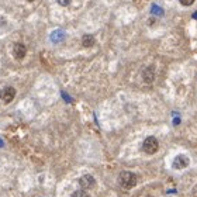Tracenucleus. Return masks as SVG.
Wrapping results in <instances>:
<instances>
[{
  "instance_id": "39448f33",
  "label": "nucleus",
  "mask_w": 197,
  "mask_h": 197,
  "mask_svg": "<svg viewBox=\"0 0 197 197\" xmlns=\"http://www.w3.org/2000/svg\"><path fill=\"white\" fill-rule=\"evenodd\" d=\"M79 184L82 186V189H83V190H86V189H90V187H93L94 184H96V180H94V177L90 176V175H85V176H82L79 179Z\"/></svg>"
},
{
  "instance_id": "423d86ee",
  "label": "nucleus",
  "mask_w": 197,
  "mask_h": 197,
  "mask_svg": "<svg viewBox=\"0 0 197 197\" xmlns=\"http://www.w3.org/2000/svg\"><path fill=\"white\" fill-rule=\"evenodd\" d=\"M13 53H14V57H16L17 59H23V58L26 57V53H27L26 45H24V44L17 42L16 45H14V48H13Z\"/></svg>"
},
{
  "instance_id": "ddd939ff",
  "label": "nucleus",
  "mask_w": 197,
  "mask_h": 197,
  "mask_svg": "<svg viewBox=\"0 0 197 197\" xmlns=\"http://www.w3.org/2000/svg\"><path fill=\"white\" fill-rule=\"evenodd\" d=\"M154 10H155V13H159V14L162 13V10H159V9H158L156 6H154Z\"/></svg>"
},
{
  "instance_id": "2eb2a0df",
  "label": "nucleus",
  "mask_w": 197,
  "mask_h": 197,
  "mask_svg": "<svg viewBox=\"0 0 197 197\" xmlns=\"http://www.w3.org/2000/svg\"><path fill=\"white\" fill-rule=\"evenodd\" d=\"M28 2H34V0H28Z\"/></svg>"
},
{
  "instance_id": "f257e3e1",
  "label": "nucleus",
  "mask_w": 197,
  "mask_h": 197,
  "mask_svg": "<svg viewBox=\"0 0 197 197\" xmlns=\"http://www.w3.org/2000/svg\"><path fill=\"white\" fill-rule=\"evenodd\" d=\"M118 182H120V184L124 189H132V187L137 184V176H135V173H132V172L124 171L120 173Z\"/></svg>"
},
{
  "instance_id": "9d476101",
  "label": "nucleus",
  "mask_w": 197,
  "mask_h": 197,
  "mask_svg": "<svg viewBox=\"0 0 197 197\" xmlns=\"http://www.w3.org/2000/svg\"><path fill=\"white\" fill-rule=\"evenodd\" d=\"M62 38H64V33L62 31H55L52 34V41H61Z\"/></svg>"
},
{
  "instance_id": "f8f14e48",
  "label": "nucleus",
  "mask_w": 197,
  "mask_h": 197,
  "mask_svg": "<svg viewBox=\"0 0 197 197\" xmlns=\"http://www.w3.org/2000/svg\"><path fill=\"white\" fill-rule=\"evenodd\" d=\"M58 4H61V6H68V4L70 3V0H57Z\"/></svg>"
},
{
  "instance_id": "1a4fd4ad",
  "label": "nucleus",
  "mask_w": 197,
  "mask_h": 197,
  "mask_svg": "<svg viewBox=\"0 0 197 197\" xmlns=\"http://www.w3.org/2000/svg\"><path fill=\"white\" fill-rule=\"evenodd\" d=\"M72 197H89V193H87L86 190H76L73 191V194H72Z\"/></svg>"
},
{
  "instance_id": "4468645a",
  "label": "nucleus",
  "mask_w": 197,
  "mask_h": 197,
  "mask_svg": "<svg viewBox=\"0 0 197 197\" xmlns=\"http://www.w3.org/2000/svg\"><path fill=\"white\" fill-rule=\"evenodd\" d=\"M193 18H197V13H194V14H193Z\"/></svg>"
},
{
  "instance_id": "f03ea898",
  "label": "nucleus",
  "mask_w": 197,
  "mask_h": 197,
  "mask_svg": "<svg viewBox=\"0 0 197 197\" xmlns=\"http://www.w3.org/2000/svg\"><path fill=\"white\" fill-rule=\"evenodd\" d=\"M158 149H159V142H158V140L155 137H148L144 141V144H142V151L148 155L155 154Z\"/></svg>"
},
{
  "instance_id": "9b49d317",
  "label": "nucleus",
  "mask_w": 197,
  "mask_h": 197,
  "mask_svg": "<svg viewBox=\"0 0 197 197\" xmlns=\"http://www.w3.org/2000/svg\"><path fill=\"white\" fill-rule=\"evenodd\" d=\"M180 2V4H183V6H191V4L194 3V0H179Z\"/></svg>"
},
{
  "instance_id": "0eeeda50",
  "label": "nucleus",
  "mask_w": 197,
  "mask_h": 197,
  "mask_svg": "<svg viewBox=\"0 0 197 197\" xmlns=\"http://www.w3.org/2000/svg\"><path fill=\"white\" fill-rule=\"evenodd\" d=\"M82 44H83L85 47H92V45L94 44L93 35H90V34H86V35H83V38H82Z\"/></svg>"
},
{
  "instance_id": "6e6552de",
  "label": "nucleus",
  "mask_w": 197,
  "mask_h": 197,
  "mask_svg": "<svg viewBox=\"0 0 197 197\" xmlns=\"http://www.w3.org/2000/svg\"><path fill=\"white\" fill-rule=\"evenodd\" d=\"M144 79H145V82H148V83L154 80V73H152V69H151V68H148V69L144 72Z\"/></svg>"
},
{
  "instance_id": "20e7f679",
  "label": "nucleus",
  "mask_w": 197,
  "mask_h": 197,
  "mask_svg": "<svg viewBox=\"0 0 197 197\" xmlns=\"http://www.w3.org/2000/svg\"><path fill=\"white\" fill-rule=\"evenodd\" d=\"M189 158L186 156V155H177L176 158L173 159V164H172V166H173V169H184V167L189 166Z\"/></svg>"
},
{
  "instance_id": "7ed1b4c3",
  "label": "nucleus",
  "mask_w": 197,
  "mask_h": 197,
  "mask_svg": "<svg viewBox=\"0 0 197 197\" xmlns=\"http://www.w3.org/2000/svg\"><path fill=\"white\" fill-rule=\"evenodd\" d=\"M14 96H16V89L11 86H7V87H4L3 90H0V99L4 103H10L14 99Z\"/></svg>"
}]
</instances>
